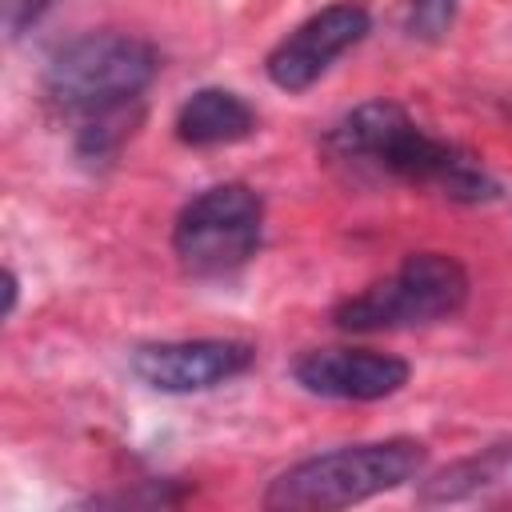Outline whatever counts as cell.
I'll list each match as a JSON object with an SVG mask.
<instances>
[{"mask_svg": "<svg viewBox=\"0 0 512 512\" xmlns=\"http://www.w3.org/2000/svg\"><path fill=\"white\" fill-rule=\"evenodd\" d=\"M56 0H4V24H8V36L16 40L24 28H32Z\"/></svg>", "mask_w": 512, "mask_h": 512, "instance_id": "12", "label": "cell"}, {"mask_svg": "<svg viewBox=\"0 0 512 512\" xmlns=\"http://www.w3.org/2000/svg\"><path fill=\"white\" fill-rule=\"evenodd\" d=\"M424 460H428V448L412 436L332 448V452H320V456H308V460L284 468L268 484L264 508H280V512L348 508V504L384 496V492L416 480Z\"/></svg>", "mask_w": 512, "mask_h": 512, "instance_id": "3", "label": "cell"}, {"mask_svg": "<svg viewBox=\"0 0 512 512\" xmlns=\"http://www.w3.org/2000/svg\"><path fill=\"white\" fill-rule=\"evenodd\" d=\"M468 304V272L448 252H412L404 264L332 308L340 332H396L456 316Z\"/></svg>", "mask_w": 512, "mask_h": 512, "instance_id": "4", "label": "cell"}, {"mask_svg": "<svg viewBox=\"0 0 512 512\" xmlns=\"http://www.w3.org/2000/svg\"><path fill=\"white\" fill-rule=\"evenodd\" d=\"M264 240V200L248 184H212L196 192L176 224L172 252L196 280H224L240 272Z\"/></svg>", "mask_w": 512, "mask_h": 512, "instance_id": "5", "label": "cell"}, {"mask_svg": "<svg viewBox=\"0 0 512 512\" xmlns=\"http://www.w3.org/2000/svg\"><path fill=\"white\" fill-rule=\"evenodd\" d=\"M496 488H512V444H492L476 456H464L448 468H440L432 480L420 484L424 504H460L488 496Z\"/></svg>", "mask_w": 512, "mask_h": 512, "instance_id": "10", "label": "cell"}, {"mask_svg": "<svg viewBox=\"0 0 512 512\" xmlns=\"http://www.w3.org/2000/svg\"><path fill=\"white\" fill-rule=\"evenodd\" d=\"M328 148L336 152V160L396 176L404 184L440 188L444 196L464 204H480L500 192L496 180L464 148L428 136L396 100H368L352 108L328 132Z\"/></svg>", "mask_w": 512, "mask_h": 512, "instance_id": "2", "label": "cell"}, {"mask_svg": "<svg viewBox=\"0 0 512 512\" xmlns=\"http://www.w3.org/2000/svg\"><path fill=\"white\" fill-rule=\"evenodd\" d=\"M16 288H20V284H16V272L8 268V272H4V316H12V308H16Z\"/></svg>", "mask_w": 512, "mask_h": 512, "instance_id": "13", "label": "cell"}, {"mask_svg": "<svg viewBox=\"0 0 512 512\" xmlns=\"http://www.w3.org/2000/svg\"><path fill=\"white\" fill-rule=\"evenodd\" d=\"M160 72V56L132 32H88L68 40L44 68V100L76 124V152L104 160L140 116V100Z\"/></svg>", "mask_w": 512, "mask_h": 512, "instance_id": "1", "label": "cell"}, {"mask_svg": "<svg viewBox=\"0 0 512 512\" xmlns=\"http://www.w3.org/2000/svg\"><path fill=\"white\" fill-rule=\"evenodd\" d=\"M372 28V16L364 4H352V0H340V4H328L320 12H312L304 24H296L264 60V72L276 88L284 92H304L312 88L336 56H344L352 44H360Z\"/></svg>", "mask_w": 512, "mask_h": 512, "instance_id": "6", "label": "cell"}, {"mask_svg": "<svg viewBox=\"0 0 512 512\" xmlns=\"http://www.w3.org/2000/svg\"><path fill=\"white\" fill-rule=\"evenodd\" d=\"M176 140L188 148H216L236 144L256 132V112L232 88H200L176 112Z\"/></svg>", "mask_w": 512, "mask_h": 512, "instance_id": "9", "label": "cell"}, {"mask_svg": "<svg viewBox=\"0 0 512 512\" xmlns=\"http://www.w3.org/2000/svg\"><path fill=\"white\" fill-rule=\"evenodd\" d=\"M256 360V348L244 340H160L132 352V372L168 396L208 392L236 380Z\"/></svg>", "mask_w": 512, "mask_h": 512, "instance_id": "7", "label": "cell"}, {"mask_svg": "<svg viewBox=\"0 0 512 512\" xmlns=\"http://www.w3.org/2000/svg\"><path fill=\"white\" fill-rule=\"evenodd\" d=\"M456 8H460V0H408L404 28L416 40H440L452 28Z\"/></svg>", "mask_w": 512, "mask_h": 512, "instance_id": "11", "label": "cell"}, {"mask_svg": "<svg viewBox=\"0 0 512 512\" xmlns=\"http://www.w3.org/2000/svg\"><path fill=\"white\" fill-rule=\"evenodd\" d=\"M504 112H508V116H512V96H508V100H504Z\"/></svg>", "mask_w": 512, "mask_h": 512, "instance_id": "14", "label": "cell"}, {"mask_svg": "<svg viewBox=\"0 0 512 512\" xmlns=\"http://www.w3.org/2000/svg\"><path fill=\"white\" fill-rule=\"evenodd\" d=\"M292 376L312 396L368 404L400 392L412 368L400 356L376 352V348H312L296 360Z\"/></svg>", "mask_w": 512, "mask_h": 512, "instance_id": "8", "label": "cell"}]
</instances>
